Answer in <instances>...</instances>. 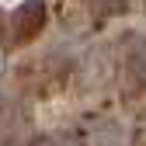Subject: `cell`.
I'll use <instances>...</instances> for the list:
<instances>
[{"label":"cell","mask_w":146,"mask_h":146,"mask_svg":"<svg viewBox=\"0 0 146 146\" xmlns=\"http://www.w3.org/2000/svg\"><path fill=\"white\" fill-rule=\"evenodd\" d=\"M42 21H45V0H28V4H21L14 14H11V31H14V42H25V38H31L35 31L42 28Z\"/></svg>","instance_id":"1"},{"label":"cell","mask_w":146,"mask_h":146,"mask_svg":"<svg viewBox=\"0 0 146 146\" xmlns=\"http://www.w3.org/2000/svg\"><path fill=\"white\" fill-rule=\"evenodd\" d=\"M94 146H125V129L118 122H101L94 132H90Z\"/></svg>","instance_id":"2"}]
</instances>
